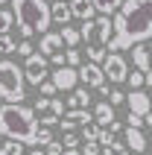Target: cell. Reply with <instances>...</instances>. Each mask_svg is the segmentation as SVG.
<instances>
[{"instance_id": "1", "label": "cell", "mask_w": 152, "mask_h": 155, "mask_svg": "<svg viewBox=\"0 0 152 155\" xmlns=\"http://www.w3.org/2000/svg\"><path fill=\"white\" fill-rule=\"evenodd\" d=\"M114 32H111L108 50H132L135 44L152 38V0H123V6L114 12Z\"/></svg>"}, {"instance_id": "2", "label": "cell", "mask_w": 152, "mask_h": 155, "mask_svg": "<svg viewBox=\"0 0 152 155\" xmlns=\"http://www.w3.org/2000/svg\"><path fill=\"white\" fill-rule=\"evenodd\" d=\"M0 135H6L21 143H35L38 138V117L35 108H26L24 103L0 105Z\"/></svg>"}, {"instance_id": "3", "label": "cell", "mask_w": 152, "mask_h": 155, "mask_svg": "<svg viewBox=\"0 0 152 155\" xmlns=\"http://www.w3.org/2000/svg\"><path fill=\"white\" fill-rule=\"evenodd\" d=\"M12 12H15L18 32L24 38L44 35L53 24V12L47 0H12Z\"/></svg>"}, {"instance_id": "4", "label": "cell", "mask_w": 152, "mask_h": 155, "mask_svg": "<svg viewBox=\"0 0 152 155\" xmlns=\"http://www.w3.org/2000/svg\"><path fill=\"white\" fill-rule=\"evenodd\" d=\"M79 32H82V41L88 44V61L102 64L105 56H108L111 32H114L111 15H100V18H91V21H82V29Z\"/></svg>"}, {"instance_id": "5", "label": "cell", "mask_w": 152, "mask_h": 155, "mask_svg": "<svg viewBox=\"0 0 152 155\" xmlns=\"http://www.w3.org/2000/svg\"><path fill=\"white\" fill-rule=\"evenodd\" d=\"M0 100H6V103H24L26 100L24 68H18L9 59H0Z\"/></svg>"}, {"instance_id": "6", "label": "cell", "mask_w": 152, "mask_h": 155, "mask_svg": "<svg viewBox=\"0 0 152 155\" xmlns=\"http://www.w3.org/2000/svg\"><path fill=\"white\" fill-rule=\"evenodd\" d=\"M35 114L41 117V126H53V123L61 120L64 103L56 100V97H38V100H35Z\"/></svg>"}, {"instance_id": "7", "label": "cell", "mask_w": 152, "mask_h": 155, "mask_svg": "<svg viewBox=\"0 0 152 155\" xmlns=\"http://www.w3.org/2000/svg\"><path fill=\"white\" fill-rule=\"evenodd\" d=\"M24 76H26L29 85H41L44 79L50 76V70H47V56H44L41 50L32 53V56H26V61H24Z\"/></svg>"}, {"instance_id": "8", "label": "cell", "mask_w": 152, "mask_h": 155, "mask_svg": "<svg viewBox=\"0 0 152 155\" xmlns=\"http://www.w3.org/2000/svg\"><path fill=\"white\" fill-rule=\"evenodd\" d=\"M102 70H105V79H111L114 85H120V82H126V79H129V64H126V59H123L120 53H114V50L105 56Z\"/></svg>"}, {"instance_id": "9", "label": "cell", "mask_w": 152, "mask_h": 155, "mask_svg": "<svg viewBox=\"0 0 152 155\" xmlns=\"http://www.w3.org/2000/svg\"><path fill=\"white\" fill-rule=\"evenodd\" d=\"M50 79L56 82V88H59V91H73V88L79 85V68L61 64V68H56V70L50 73Z\"/></svg>"}, {"instance_id": "10", "label": "cell", "mask_w": 152, "mask_h": 155, "mask_svg": "<svg viewBox=\"0 0 152 155\" xmlns=\"http://www.w3.org/2000/svg\"><path fill=\"white\" fill-rule=\"evenodd\" d=\"M79 82H85L88 88H102L105 85V70L97 61H85L79 64Z\"/></svg>"}, {"instance_id": "11", "label": "cell", "mask_w": 152, "mask_h": 155, "mask_svg": "<svg viewBox=\"0 0 152 155\" xmlns=\"http://www.w3.org/2000/svg\"><path fill=\"white\" fill-rule=\"evenodd\" d=\"M61 129L64 132H73L79 129V126H85V123H94V111H88V108H70V111L61 114Z\"/></svg>"}, {"instance_id": "12", "label": "cell", "mask_w": 152, "mask_h": 155, "mask_svg": "<svg viewBox=\"0 0 152 155\" xmlns=\"http://www.w3.org/2000/svg\"><path fill=\"white\" fill-rule=\"evenodd\" d=\"M126 105H129V111H135V114H149L152 111V97L146 91H140V88H135L132 94H126Z\"/></svg>"}, {"instance_id": "13", "label": "cell", "mask_w": 152, "mask_h": 155, "mask_svg": "<svg viewBox=\"0 0 152 155\" xmlns=\"http://www.w3.org/2000/svg\"><path fill=\"white\" fill-rule=\"evenodd\" d=\"M132 61H135V68L137 70H149L152 68V38L149 41H140V44H135L132 47Z\"/></svg>"}, {"instance_id": "14", "label": "cell", "mask_w": 152, "mask_h": 155, "mask_svg": "<svg viewBox=\"0 0 152 155\" xmlns=\"http://www.w3.org/2000/svg\"><path fill=\"white\" fill-rule=\"evenodd\" d=\"M123 140H126V147L132 149V152H137V155L146 152V138H144V132L135 129V126H126V129H123Z\"/></svg>"}, {"instance_id": "15", "label": "cell", "mask_w": 152, "mask_h": 155, "mask_svg": "<svg viewBox=\"0 0 152 155\" xmlns=\"http://www.w3.org/2000/svg\"><path fill=\"white\" fill-rule=\"evenodd\" d=\"M61 47H64V41H61V32H50V29H47V32L41 35V41H38V50H41L47 59H50L53 53H59Z\"/></svg>"}, {"instance_id": "16", "label": "cell", "mask_w": 152, "mask_h": 155, "mask_svg": "<svg viewBox=\"0 0 152 155\" xmlns=\"http://www.w3.org/2000/svg\"><path fill=\"white\" fill-rule=\"evenodd\" d=\"M50 12H53V24H70L73 21V9H70V3H64V0H56V3H50Z\"/></svg>"}, {"instance_id": "17", "label": "cell", "mask_w": 152, "mask_h": 155, "mask_svg": "<svg viewBox=\"0 0 152 155\" xmlns=\"http://www.w3.org/2000/svg\"><path fill=\"white\" fill-rule=\"evenodd\" d=\"M94 120L100 123L102 129H105V126H111V123H114V105H111L108 100L97 103V105H94Z\"/></svg>"}, {"instance_id": "18", "label": "cell", "mask_w": 152, "mask_h": 155, "mask_svg": "<svg viewBox=\"0 0 152 155\" xmlns=\"http://www.w3.org/2000/svg\"><path fill=\"white\" fill-rule=\"evenodd\" d=\"M70 9H73V18H79V21H91L97 15L94 0H70Z\"/></svg>"}, {"instance_id": "19", "label": "cell", "mask_w": 152, "mask_h": 155, "mask_svg": "<svg viewBox=\"0 0 152 155\" xmlns=\"http://www.w3.org/2000/svg\"><path fill=\"white\" fill-rule=\"evenodd\" d=\"M91 105V94H88V85L85 88H73L68 97V108H88Z\"/></svg>"}, {"instance_id": "20", "label": "cell", "mask_w": 152, "mask_h": 155, "mask_svg": "<svg viewBox=\"0 0 152 155\" xmlns=\"http://www.w3.org/2000/svg\"><path fill=\"white\" fill-rule=\"evenodd\" d=\"M61 41L68 44V47H76V44L82 41V32L76 29V26H70V24H64L61 26Z\"/></svg>"}, {"instance_id": "21", "label": "cell", "mask_w": 152, "mask_h": 155, "mask_svg": "<svg viewBox=\"0 0 152 155\" xmlns=\"http://www.w3.org/2000/svg\"><path fill=\"white\" fill-rule=\"evenodd\" d=\"M94 6L100 15H114L120 6H123V0H94Z\"/></svg>"}, {"instance_id": "22", "label": "cell", "mask_w": 152, "mask_h": 155, "mask_svg": "<svg viewBox=\"0 0 152 155\" xmlns=\"http://www.w3.org/2000/svg\"><path fill=\"white\" fill-rule=\"evenodd\" d=\"M100 132H102L100 123H85L82 126V143L85 140H97V143H100Z\"/></svg>"}, {"instance_id": "23", "label": "cell", "mask_w": 152, "mask_h": 155, "mask_svg": "<svg viewBox=\"0 0 152 155\" xmlns=\"http://www.w3.org/2000/svg\"><path fill=\"white\" fill-rule=\"evenodd\" d=\"M0 152H3V155H24V143L6 138V143H0Z\"/></svg>"}, {"instance_id": "24", "label": "cell", "mask_w": 152, "mask_h": 155, "mask_svg": "<svg viewBox=\"0 0 152 155\" xmlns=\"http://www.w3.org/2000/svg\"><path fill=\"white\" fill-rule=\"evenodd\" d=\"M132 152V149L126 147V140H123V143H120V140H111L108 147H102V155H129Z\"/></svg>"}, {"instance_id": "25", "label": "cell", "mask_w": 152, "mask_h": 155, "mask_svg": "<svg viewBox=\"0 0 152 155\" xmlns=\"http://www.w3.org/2000/svg\"><path fill=\"white\" fill-rule=\"evenodd\" d=\"M15 50H18V41L9 32H0V53L6 56V53H15Z\"/></svg>"}, {"instance_id": "26", "label": "cell", "mask_w": 152, "mask_h": 155, "mask_svg": "<svg viewBox=\"0 0 152 155\" xmlns=\"http://www.w3.org/2000/svg\"><path fill=\"white\" fill-rule=\"evenodd\" d=\"M15 26V12H9V9H0V32H9Z\"/></svg>"}, {"instance_id": "27", "label": "cell", "mask_w": 152, "mask_h": 155, "mask_svg": "<svg viewBox=\"0 0 152 155\" xmlns=\"http://www.w3.org/2000/svg\"><path fill=\"white\" fill-rule=\"evenodd\" d=\"M126 82L132 85V91H135V88H144V85H146V73L135 68V73H129V79H126Z\"/></svg>"}, {"instance_id": "28", "label": "cell", "mask_w": 152, "mask_h": 155, "mask_svg": "<svg viewBox=\"0 0 152 155\" xmlns=\"http://www.w3.org/2000/svg\"><path fill=\"white\" fill-rule=\"evenodd\" d=\"M53 140V132H50V126H38V138H35V143L38 147H47Z\"/></svg>"}, {"instance_id": "29", "label": "cell", "mask_w": 152, "mask_h": 155, "mask_svg": "<svg viewBox=\"0 0 152 155\" xmlns=\"http://www.w3.org/2000/svg\"><path fill=\"white\" fill-rule=\"evenodd\" d=\"M61 143H64V149H79V135H73V132H64V138H61Z\"/></svg>"}, {"instance_id": "30", "label": "cell", "mask_w": 152, "mask_h": 155, "mask_svg": "<svg viewBox=\"0 0 152 155\" xmlns=\"http://www.w3.org/2000/svg\"><path fill=\"white\" fill-rule=\"evenodd\" d=\"M64 56H68V64H70V68H79V64H82V56H79V50H76V47H68V53H64Z\"/></svg>"}, {"instance_id": "31", "label": "cell", "mask_w": 152, "mask_h": 155, "mask_svg": "<svg viewBox=\"0 0 152 155\" xmlns=\"http://www.w3.org/2000/svg\"><path fill=\"white\" fill-rule=\"evenodd\" d=\"M82 155H102V147L97 143V140H85V147H82Z\"/></svg>"}, {"instance_id": "32", "label": "cell", "mask_w": 152, "mask_h": 155, "mask_svg": "<svg viewBox=\"0 0 152 155\" xmlns=\"http://www.w3.org/2000/svg\"><path fill=\"white\" fill-rule=\"evenodd\" d=\"M38 88H41V97H53V94H56V91H59L53 79H44V82H41V85H38Z\"/></svg>"}, {"instance_id": "33", "label": "cell", "mask_w": 152, "mask_h": 155, "mask_svg": "<svg viewBox=\"0 0 152 155\" xmlns=\"http://www.w3.org/2000/svg\"><path fill=\"white\" fill-rule=\"evenodd\" d=\"M32 53H35V47L26 41V38H24V41H18V56H24V59H26V56H32Z\"/></svg>"}, {"instance_id": "34", "label": "cell", "mask_w": 152, "mask_h": 155, "mask_svg": "<svg viewBox=\"0 0 152 155\" xmlns=\"http://www.w3.org/2000/svg\"><path fill=\"white\" fill-rule=\"evenodd\" d=\"M44 152H47V155H61V152H64V143H59V140H50V143L44 147Z\"/></svg>"}, {"instance_id": "35", "label": "cell", "mask_w": 152, "mask_h": 155, "mask_svg": "<svg viewBox=\"0 0 152 155\" xmlns=\"http://www.w3.org/2000/svg\"><path fill=\"white\" fill-rule=\"evenodd\" d=\"M108 97H111V100H108L111 105H120V103H126V94H123V91H117V88H111V91H108Z\"/></svg>"}, {"instance_id": "36", "label": "cell", "mask_w": 152, "mask_h": 155, "mask_svg": "<svg viewBox=\"0 0 152 155\" xmlns=\"http://www.w3.org/2000/svg\"><path fill=\"white\" fill-rule=\"evenodd\" d=\"M126 123H129V126H135V129H140V126H144V114H135V111H129Z\"/></svg>"}, {"instance_id": "37", "label": "cell", "mask_w": 152, "mask_h": 155, "mask_svg": "<svg viewBox=\"0 0 152 155\" xmlns=\"http://www.w3.org/2000/svg\"><path fill=\"white\" fill-rule=\"evenodd\" d=\"M111 140H114V132H111V129H102L100 132V147H108Z\"/></svg>"}, {"instance_id": "38", "label": "cell", "mask_w": 152, "mask_h": 155, "mask_svg": "<svg viewBox=\"0 0 152 155\" xmlns=\"http://www.w3.org/2000/svg\"><path fill=\"white\" fill-rule=\"evenodd\" d=\"M50 61H53V64H56V68H61V64H68V56H64V53H53V56H50Z\"/></svg>"}, {"instance_id": "39", "label": "cell", "mask_w": 152, "mask_h": 155, "mask_svg": "<svg viewBox=\"0 0 152 155\" xmlns=\"http://www.w3.org/2000/svg\"><path fill=\"white\" fill-rule=\"evenodd\" d=\"M105 129H111V132H114V135H117V132H123V126H120V123L114 120V123H111V126H105Z\"/></svg>"}, {"instance_id": "40", "label": "cell", "mask_w": 152, "mask_h": 155, "mask_svg": "<svg viewBox=\"0 0 152 155\" xmlns=\"http://www.w3.org/2000/svg\"><path fill=\"white\" fill-rule=\"evenodd\" d=\"M146 88H152V68L146 70Z\"/></svg>"}, {"instance_id": "41", "label": "cell", "mask_w": 152, "mask_h": 155, "mask_svg": "<svg viewBox=\"0 0 152 155\" xmlns=\"http://www.w3.org/2000/svg\"><path fill=\"white\" fill-rule=\"evenodd\" d=\"M144 126H152V111H149V114H144Z\"/></svg>"}, {"instance_id": "42", "label": "cell", "mask_w": 152, "mask_h": 155, "mask_svg": "<svg viewBox=\"0 0 152 155\" xmlns=\"http://www.w3.org/2000/svg\"><path fill=\"white\" fill-rule=\"evenodd\" d=\"M61 155H82V152H79V149H64Z\"/></svg>"}, {"instance_id": "43", "label": "cell", "mask_w": 152, "mask_h": 155, "mask_svg": "<svg viewBox=\"0 0 152 155\" xmlns=\"http://www.w3.org/2000/svg\"><path fill=\"white\" fill-rule=\"evenodd\" d=\"M29 155H47V152H41V149H32V152H29Z\"/></svg>"}, {"instance_id": "44", "label": "cell", "mask_w": 152, "mask_h": 155, "mask_svg": "<svg viewBox=\"0 0 152 155\" xmlns=\"http://www.w3.org/2000/svg\"><path fill=\"white\" fill-rule=\"evenodd\" d=\"M3 3H12V0H0V6H3Z\"/></svg>"}, {"instance_id": "45", "label": "cell", "mask_w": 152, "mask_h": 155, "mask_svg": "<svg viewBox=\"0 0 152 155\" xmlns=\"http://www.w3.org/2000/svg\"><path fill=\"white\" fill-rule=\"evenodd\" d=\"M0 155H3V152H0Z\"/></svg>"}]
</instances>
